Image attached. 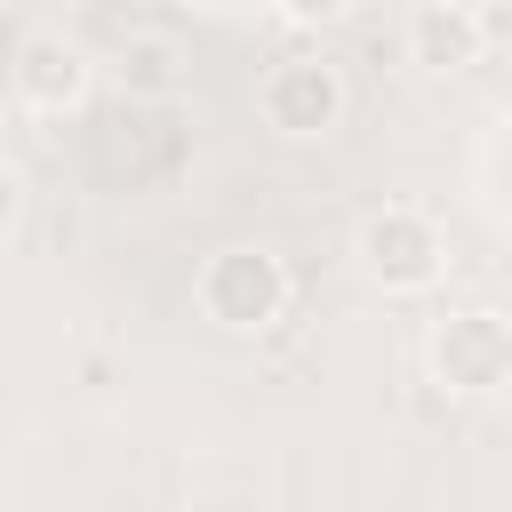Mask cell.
Segmentation results:
<instances>
[{
  "label": "cell",
  "instance_id": "6da1fadb",
  "mask_svg": "<svg viewBox=\"0 0 512 512\" xmlns=\"http://www.w3.org/2000/svg\"><path fill=\"white\" fill-rule=\"evenodd\" d=\"M192 304H200V320L224 328V336H264V328L288 312V264H280L272 248H248V240L208 248L200 272H192Z\"/></svg>",
  "mask_w": 512,
  "mask_h": 512
},
{
  "label": "cell",
  "instance_id": "7a4b0ae2",
  "mask_svg": "<svg viewBox=\"0 0 512 512\" xmlns=\"http://www.w3.org/2000/svg\"><path fill=\"white\" fill-rule=\"evenodd\" d=\"M352 264H360V280L384 288V296H424V288H440V272H448V232H440L432 208L392 200V208H376V216L352 232Z\"/></svg>",
  "mask_w": 512,
  "mask_h": 512
},
{
  "label": "cell",
  "instance_id": "3957f363",
  "mask_svg": "<svg viewBox=\"0 0 512 512\" xmlns=\"http://www.w3.org/2000/svg\"><path fill=\"white\" fill-rule=\"evenodd\" d=\"M424 368H432V384H440L448 400H496V392L512 384V320L488 312V304L432 320Z\"/></svg>",
  "mask_w": 512,
  "mask_h": 512
},
{
  "label": "cell",
  "instance_id": "277c9868",
  "mask_svg": "<svg viewBox=\"0 0 512 512\" xmlns=\"http://www.w3.org/2000/svg\"><path fill=\"white\" fill-rule=\"evenodd\" d=\"M256 112H264V128L288 136V144H320V136L344 128L352 88H344V72H336L328 56H280V64L256 80Z\"/></svg>",
  "mask_w": 512,
  "mask_h": 512
},
{
  "label": "cell",
  "instance_id": "5b68a950",
  "mask_svg": "<svg viewBox=\"0 0 512 512\" xmlns=\"http://www.w3.org/2000/svg\"><path fill=\"white\" fill-rule=\"evenodd\" d=\"M8 88H16L24 112L64 120V112L88 104V88H96V56H88L64 24H32V32L8 48Z\"/></svg>",
  "mask_w": 512,
  "mask_h": 512
},
{
  "label": "cell",
  "instance_id": "8992f818",
  "mask_svg": "<svg viewBox=\"0 0 512 512\" xmlns=\"http://www.w3.org/2000/svg\"><path fill=\"white\" fill-rule=\"evenodd\" d=\"M480 48H488V16H480L472 0H416V16H408V56H416L424 72H472Z\"/></svg>",
  "mask_w": 512,
  "mask_h": 512
},
{
  "label": "cell",
  "instance_id": "52a82bcc",
  "mask_svg": "<svg viewBox=\"0 0 512 512\" xmlns=\"http://www.w3.org/2000/svg\"><path fill=\"white\" fill-rule=\"evenodd\" d=\"M184 80H192V56H184L176 32H128V48H120V88L128 96L168 104V96H184Z\"/></svg>",
  "mask_w": 512,
  "mask_h": 512
},
{
  "label": "cell",
  "instance_id": "ba28073f",
  "mask_svg": "<svg viewBox=\"0 0 512 512\" xmlns=\"http://www.w3.org/2000/svg\"><path fill=\"white\" fill-rule=\"evenodd\" d=\"M280 16L320 32V24H344V16H352V0H280Z\"/></svg>",
  "mask_w": 512,
  "mask_h": 512
},
{
  "label": "cell",
  "instance_id": "9c48e42d",
  "mask_svg": "<svg viewBox=\"0 0 512 512\" xmlns=\"http://www.w3.org/2000/svg\"><path fill=\"white\" fill-rule=\"evenodd\" d=\"M16 224H24V176H16L8 160H0V240H8Z\"/></svg>",
  "mask_w": 512,
  "mask_h": 512
}]
</instances>
